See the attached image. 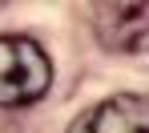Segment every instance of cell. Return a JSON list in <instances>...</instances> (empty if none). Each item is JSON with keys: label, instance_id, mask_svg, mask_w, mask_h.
<instances>
[{"label": "cell", "instance_id": "cell-3", "mask_svg": "<svg viewBox=\"0 0 149 133\" xmlns=\"http://www.w3.org/2000/svg\"><path fill=\"white\" fill-rule=\"evenodd\" d=\"M93 16H101L93 24H97L101 45H109V49L133 53L149 36V4H101L93 8Z\"/></svg>", "mask_w": 149, "mask_h": 133}, {"label": "cell", "instance_id": "cell-1", "mask_svg": "<svg viewBox=\"0 0 149 133\" xmlns=\"http://www.w3.org/2000/svg\"><path fill=\"white\" fill-rule=\"evenodd\" d=\"M52 85V61L32 36H0V105H32Z\"/></svg>", "mask_w": 149, "mask_h": 133}, {"label": "cell", "instance_id": "cell-2", "mask_svg": "<svg viewBox=\"0 0 149 133\" xmlns=\"http://www.w3.org/2000/svg\"><path fill=\"white\" fill-rule=\"evenodd\" d=\"M69 133H149V97L145 93H113L85 109Z\"/></svg>", "mask_w": 149, "mask_h": 133}]
</instances>
